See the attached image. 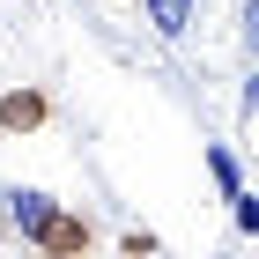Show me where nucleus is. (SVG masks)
<instances>
[{
	"label": "nucleus",
	"mask_w": 259,
	"mask_h": 259,
	"mask_svg": "<svg viewBox=\"0 0 259 259\" xmlns=\"http://www.w3.org/2000/svg\"><path fill=\"white\" fill-rule=\"evenodd\" d=\"M45 119H52V97L45 89H8L0 97V134H37Z\"/></svg>",
	"instance_id": "obj_1"
},
{
	"label": "nucleus",
	"mask_w": 259,
	"mask_h": 259,
	"mask_svg": "<svg viewBox=\"0 0 259 259\" xmlns=\"http://www.w3.org/2000/svg\"><path fill=\"white\" fill-rule=\"evenodd\" d=\"M230 215H237V237H259V193H252V185L230 193Z\"/></svg>",
	"instance_id": "obj_6"
},
{
	"label": "nucleus",
	"mask_w": 259,
	"mask_h": 259,
	"mask_svg": "<svg viewBox=\"0 0 259 259\" xmlns=\"http://www.w3.org/2000/svg\"><path fill=\"white\" fill-rule=\"evenodd\" d=\"M200 15V0H141V22L156 30V37H185Z\"/></svg>",
	"instance_id": "obj_3"
},
{
	"label": "nucleus",
	"mask_w": 259,
	"mask_h": 259,
	"mask_svg": "<svg viewBox=\"0 0 259 259\" xmlns=\"http://www.w3.org/2000/svg\"><path fill=\"white\" fill-rule=\"evenodd\" d=\"M52 215H60V200H52V193H37V185H15V193H8V222H15L30 244L45 237V222H52Z\"/></svg>",
	"instance_id": "obj_2"
},
{
	"label": "nucleus",
	"mask_w": 259,
	"mask_h": 259,
	"mask_svg": "<svg viewBox=\"0 0 259 259\" xmlns=\"http://www.w3.org/2000/svg\"><path fill=\"white\" fill-rule=\"evenodd\" d=\"M207 178H215V193L230 200L244 185V170H237V156H230V148H222V141H207Z\"/></svg>",
	"instance_id": "obj_5"
},
{
	"label": "nucleus",
	"mask_w": 259,
	"mask_h": 259,
	"mask_svg": "<svg viewBox=\"0 0 259 259\" xmlns=\"http://www.w3.org/2000/svg\"><path fill=\"white\" fill-rule=\"evenodd\" d=\"M37 244H45V252H89V222L60 207V215L45 222V237H37Z\"/></svg>",
	"instance_id": "obj_4"
}]
</instances>
